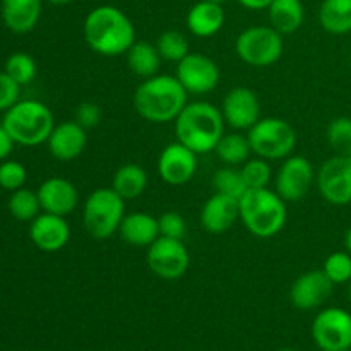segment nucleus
I'll return each mask as SVG.
<instances>
[{"label": "nucleus", "mask_w": 351, "mask_h": 351, "mask_svg": "<svg viewBox=\"0 0 351 351\" xmlns=\"http://www.w3.org/2000/svg\"><path fill=\"white\" fill-rule=\"evenodd\" d=\"M2 125L16 144L33 147L47 143L55 127V119L45 103L36 99H19L5 112Z\"/></svg>", "instance_id": "39448f33"}, {"label": "nucleus", "mask_w": 351, "mask_h": 351, "mask_svg": "<svg viewBox=\"0 0 351 351\" xmlns=\"http://www.w3.org/2000/svg\"><path fill=\"white\" fill-rule=\"evenodd\" d=\"M119 233L123 242L129 243V245L149 247L151 243L160 239L158 218L143 211L129 213V215L123 216Z\"/></svg>", "instance_id": "4be33fe9"}, {"label": "nucleus", "mask_w": 351, "mask_h": 351, "mask_svg": "<svg viewBox=\"0 0 351 351\" xmlns=\"http://www.w3.org/2000/svg\"><path fill=\"white\" fill-rule=\"evenodd\" d=\"M147 187V173L143 167L136 163H127L120 167L113 175L112 189L123 199L130 201L136 199L146 191Z\"/></svg>", "instance_id": "a878e982"}, {"label": "nucleus", "mask_w": 351, "mask_h": 351, "mask_svg": "<svg viewBox=\"0 0 351 351\" xmlns=\"http://www.w3.org/2000/svg\"><path fill=\"white\" fill-rule=\"evenodd\" d=\"M345 156H346V158H348V160H350V163H351V151H350V153H348V154H345Z\"/></svg>", "instance_id": "49530a36"}, {"label": "nucleus", "mask_w": 351, "mask_h": 351, "mask_svg": "<svg viewBox=\"0 0 351 351\" xmlns=\"http://www.w3.org/2000/svg\"><path fill=\"white\" fill-rule=\"evenodd\" d=\"M158 226H160V237H167V239L182 240L185 237V226L184 218L178 213L168 211L158 218Z\"/></svg>", "instance_id": "e433bc0d"}, {"label": "nucleus", "mask_w": 351, "mask_h": 351, "mask_svg": "<svg viewBox=\"0 0 351 351\" xmlns=\"http://www.w3.org/2000/svg\"><path fill=\"white\" fill-rule=\"evenodd\" d=\"M21 84L14 81L5 71L0 72V112L5 113L19 101Z\"/></svg>", "instance_id": "4c0bfd02"}, {"label": "nucleus", "mask_w": 351, "mask_h": 351, "mask_svg": "<svg viewBox=\"0 0 351 351\" xmlns=\"http://www.w3.org/2000/svg\"><path fill=\"white\" fill-rule=\"evenodd\" d=\"M247 139L250 149L263 160H287L297 146V132L283 119L267 117L261 119L252 129H249Z\"/></svg>", "instance_id": "0eeeda50"}, {"label": "nucleus", "mask_w": 351, "mask_h": 351, "mask_svg": "<svg viewBox=\"0 0 351 351\" xmlns=\"http://www.w3.org/2000/svg\"><path fill=\"white\" fill-rule=\"evenodd\" d=\"M38 199L43 213L57 216H67L77 208L79 194L72 182L60 177L45 180L38 189Z\"/></svg>", "instance_id": "6ab92c4d"}, {"label": "nucleus", "mask_w": 351, "mask_h": 351, "mask_svg": "<svg viewBox=\"0 0 351 351\" xmlns=\"http://www.w3.org/2000/svg\"><path fill=\"white\" fill-rule=\"evenodd\" d=\"M348 298H350V304H351V281L348 283Z\"/></svg>", "instance_id": "c03bdc74"}, {"label": "nucleus", "mask_w": 351, "mask_h": 351, "mask_svg": "<svg viewBox=\"0 0 351 351\" xmlns=\"http://www.w3.org/2000/svg\"><path fill=\"white\" fill-rule=\"evenodd\" d=\"M315 171L305 156H288L276 173V192L283 201L295 202L304 199L312 189Z\"/></svg>", "instance_id": "ddd939ff"}, {"label": "nucleus", "mask_w": 351, "mask_h": 351, "mask_svg": "<svg viewBox=\"0 0 351 351\" xmlns=\"http://www.w3.org/2000/svg\"><path fill=\"white\" fill-rule=\"evenodd\" d=\"M326 276L332 285H345L351 281V256L348 252H332L322 266Z\"/></svg>", "instance_id": "f704fd0d"}, {"label": "nucleus", "mask_w": 351, "mask_h": 351, "mask_svg": "<svg viewBox=\"0 0 351 351\" xmlns=\"http://www.w3.org/2000/svg\"><path fill=\"white\" fill-rule=\"evenodd\" d=\"M125 55L130 71L144 79L156 75L160 71L161 60H163L156 45H151L147 41H136Z\"/></svg>", "instance_id": "393cba45"}, {"label": "nucleus", "mask_w": 351, "mask_h": 351, "mask_svg": "<svg viewBox=\"0 0 351 351\" xmlns=\"http://www.w3.org/2000/svg\"><path fill=\"white\" fill-rule=\"evenodd\" d=\"M3 71L10 75L16 82H19L21 86L29 84L33 82V79L36 77V62L26 51H16V53L10 55L5 62V69Z\"/></svg>", "instance_id": "2f4dec72"}, {"label": "nucleus", "mask_w": 351, "mask_h": 351, "mask_svg": "<svg viewBox=\"0 0 351 351\" xmlns=\"http://www.w3.org/2000/svg\"><path fill=\"white\" fill-rule=\"evenodd\" d=\"M147 266L161 280L173 281L187 273L191 256L182 240L160 237L147 247Z\"/></svg>", "instance_id": "9d476101"}, {"label": "nucleus", "mask_w": 351, "mask_h": 351, "mask_svg": "<svg viewBox=\"0 0 351 351\" xmlns=\"http://www.w3.org/2000/svg\"><path fill=\"white\" fill-rule=\"evenodd\" d=\"M209 2H216V3H223V2H226V0H209Z\"/></svg>", "instance_id": "a18cd8bd"}, {"label": "nucleus", "mask_w": 351, "mask_h": 351, "mask_svg": "<svg viewBox=\"0 0 351 351\" xmlns=\"http://www.w3.org/2000/svg\"><path fill=\"white\" fill-rule=\"evenodd\" d=\"M280 351H295V350H291V348H283V350H280Z\"/></svg>", "instance_id": "de8ad7c7"}, {"label": "nucleus", "mask_w": 351, "mask_h": 351, "mask_svg": "<svg viewBox=\"0 0 351 351\" xmlns=\"http://www.w3.org/2000/svg\"><path fill=\"white\" fill-rule=\"evenodd\" d=\"M9 211L17 221H33L40 215V199L38 192L29 191V189H17L12 192L9 199Z\"/></svg>", "instance_id": "c85d7f7f"}, {"label": "nucleus", "mask_w": 351, "mask_h": 351, "mask_svg": "<svg viewBox=\"0 0 351 351\" xmlns=\"http://www.w3.org/2000/svg\"><path fill=\"white\" fill-rule=\"evenodd\" d=\"M345 247H346V252L351 256V226L348 228V232H346L345 235Z\"/></svg>", "instance_id": "79ce46f5"}, {"label": "nucleus", "mask_w": 351, "mask_h": 351, "mask_svg": "<svg viewBox=\"0 0 351 351\" xmlns=\"http://www.w3.org/2000/svg\"><path fill=\"white\" fill-rule=\"evenodd\" d=\"M197 170V154L182 143L168 144L158 158V175L168 185H185Z\"/></svg>", "instance_id": "2eb2a0df"}, {"label": "nucleus", "mask_w": 351, "mask_h": 351, "mask_svg": "<svg viewBox=\"0 0 351 351\" xmlns=\"http://www.w3.org/2000/svg\"><path fill=\"white\" fill-rule=\"evenodd\" d=\"M242 177L249 189H266L269 187L271 178H273V170H271L267 160L256 158V160H247L240 168Z\"/></svg>", "instance_id": "473e14b6"}, {"label": "nucleus", "mask_w": 351, "mask_h": 351, "mask_svg": "<svg viewBox=\"0 0 351 351\" xmlns=\"http://www.w3.org/2000/svg\"><path fill=\"white\" fill-rule=\"evenodd\" d=\"M312 338L322 351L351 350V314L339 307L321 311L312 324Z\"/></svg>", "instance_id": "1a4fd4ad"}, {"label": "nucleus", "mask_w": 351, "mask_h": 351, "mask_svg": "<svg viewBox=\"0 0 351 351\" xmlns=\"http://www.w3.org/2000/svg\"><path fill=\"white\" fill-rule=\"evenodd\" d=\"M271 26L281 34H291L304 24L305 9L302 0H273L267 7Z\"/></svg>", "instance_id": "b1692460"}, {"label": "nucleus", "mask_w": 351, "mask_h": 351, "mask_svg": "<svg viewBox=\"0 0 351 351\" xmlns=\"http://www.w3.org/2000/svg\"><path fill=\"white\" fill-rule=\"evenodd\" d=\"M29 239L43 252H58L71 240V226L65 216L41 213L31 221Z\"/></svg>", "instance_id": "f3484780"}, {"label": "nucleus", "mask_w": 351, "mask_h": 351, "mask_svg": "<svg viewBox=\"0 0 351 351\" xmlns=\"http://www.w3.org/2000/svg\"><path fill=\"white\" fill-rule=\"evenodd\" d=\"M328 143L336 154H348L351 151V119L350 117H338L328 125Z\"/></svg>", "instance_id": "72a5a7b5"}, {"label": "nucleus", "mask_w": 351, "mask_h": 351, "mask_svg": "<svg viewBox=\"0 0 351 351\" xmlns=\"http://www.w3.org/2000/svg\"><path fill=\"white\" fill-rule=\"evenodd\" d=\"M156 48L163 60L175 62V64H178L182 58H185L191 53L187 36L182 34L180 31H165L158 38Z\"/></svg>", "instance_id": "7c9ffc66"}, {"label": "nucleus", "mask_w": 351, "mask_h": 351, "mask_svg": "<svg viewBox=\"0 0 351 351\" xmlns=\"http://www.w3.org/2000/svg\"><path fill=\"white\" fill-rule=\"evenodd\" d=\"M225 24V10L221 3L201 0L194 3L187 14V27L194 36L211 38Z\"/></svg>", "instance_id": "5701e85b"}, {"label": "nucleus", "mask_w": 351, "mask_h": 351, "mask_svg": "<svg viewBox=\"0 0 351 351\" xmlns=\"http://www.w3.org/2000/svg\"><path fill=\"white\" fill-rule=\"evenodd\" d=\"M189 93L175 75L156 74L137 86L134 108L151 123L175 122L187 105Z\"/></svg>", "instance_id": "f03ea898"}, {"label": "nucleus", "mask_w": 351, "mask_h": 351, "mask_svg": "<svg viewBox=\"0 0 351 351\" xmlns=\"http://www.w3.org/2000/svg\"><path fill=\"white\" fill-rule=\"evenodd\" d=\"M332 281L324 271H308L293 281L290 290L291 304L298 311H314L328 302L332 295Z\"/></svg>", "instance_id": "dca6fc26"}, {"label": "nucleus", "mask_w": 351, "mask_h": 351, "mask_svg": "<svg viewBox=\"0 0 351 351\" xmlns=\"http://www.w3.org/2000/svg\"><path fill=\"white\" fill-rule=\"evenodd\" d=\"M175 77L189 95H208L218 86L219 67L213 58L202 53H189L177 64Z\"/></svg>", "instance_id": "f8f14e48"}, {"label": "nucleus", "mask_w": 351, "mask_h": 351, "mask_svg": "<svg viewBox=\"0 0 351 351\" xmlns=\"http://www.w3.org/2000/svg\"><path fill=\"white\" fill-rule=\"evenodd\" d=\"M74 120L79 125L84 127L86 130L95 129L99 123V120H101V110H99V106L96 103L84 101L75 108Z\"/></svg>", "instance_id": "58836bf2"}, {"label": "nucleus", "mask_w": 351, "mask_h": 351, "mask_svg": "<svg viewBox=\"0 0 351 351\" xmlns=\"http://www.w3.org/2000/svg\"><path fill=\"white\" fill-rule=\"evenodd\" d=\"M14 144H16V141L10 137L5 127L0 125V161H5L9 158V154L14 149Z\"/></svg>", "instance_id": "ea45409f"}, {"label": "nucleus", "mask_w": 351, "mask_h": 351, "mask_svg": "<svg viewBox=\"0 0 351 351\" xmlns=\"http://www.w3.org/2000/svg\"><path fill=\"white\" fill-rule=\"evenodd\" d=\"M215 151L226 167H240L249 160V154L252 153L247 136H242L239 132L223 134Z\"/></svg>", "instance_id": "cd10ccee"}, {"label": "nucleus", "mask_w": 351, "mask_h": 351, "mask_svg": "<svg viewBox=\"0 0 351 351\" xmlns=\"http://www.w3.org/2000/svg\"><path fill=\"white\" fill-rule=\"evenodd\" d=\"M213 187L218 194H225L235 199H240L249 191L242 177V171L237 167H225L216 170L213 175Z\"/></svg>", "instance_id": "c756f323"}, {"label": "nucleus", "mask_w": 351, "mask_h": 351, "mask_svg": "<svg viewBox=\"0 0 351 351\" xmlns=\"http://www.w3.org/2000/svg\"><path fill=\"white\" fill-rule=\"evenodd\" d=\"M48 151L58 161H72L79 158L88 144L84 127L77 122H62L53 127L47 141Z\"/></svg>", "instance_id": "aec40b11"}, {"label": "nucleus", "mask_w": 351, "mask_h": 351, "mask_svg": "<svg viewBox=\"0 0 351 351\" xmlns=\"http://www.w3.org/2000/svg\"><path fill=\"white\" fill-rule=\"evenodd\" d=\"M240 219L239 199L225 194H215L201 209V226L211 235H223Z\"/></svg>", "instance_id": "a211bd4d"}, {"label": "nucleus", "mask_w": 351, "mask_h": 351, "mask_svg": "<svg viewBox=\"0 0 351 351\" xmlns=\"http://www.w3.org/2000/svg\"><path fill=\"white\" fill-rule=\"evenodd\" d=\"M285 50L283 34L273 26H252L237 36L235 51L250 67H269L276 64Z\"/></svg>", "instance_id": "6e6552de"}, {"label": "nucleus", "mask_w": 351, "mask_h": 351, "mask_svg": "<svg viewBox=\"0 0 351 351\" xmlns=\"http://www.w3.org/2000/svg\"><path fill=\"white\" fill-rule=\"evenodd\" d=\"M43 0H2V21L16 34L29 33L41 17Z\"/></svg>", "instance_id": "412c9836"}, {"label": "nucleus", "mask_w": 351, "mask_h": 351, "mask_svg": "<svg viewBox=\"0 0 351 351\" xmlns=\"http://www.w3.org/2000/svg\"><path fill=\"white\" fill-rule=\"evenodd\" d=\"M27 171L19 161L5 160L0 163V187L5 189V191H17V189H23L26 184Z\"/></svg>", "instance_id": "c9c22d12"}, {"label": "nucleus", "mask_w": 351, "mask_h": 351, "mask_svg": "<svg viewBox=\"0 0 351 351\" xmlns=\"http://www.w3.org/2000/svg\"><path fill=\"white\" fill-rule=\"evenodd\" d=\"M240 5H243L245 9L250 10H263L273 3V0H239Z\"/></svg>", "instance_id": "a19ab883"}, {"label": "nucleus", "mask_w": 351, "mask_h": 351, "mask_svg": "<svg viewBox=\"0 0 351 351\" xmlns=\"http://www.w3.org/2000/svg\"><path fill=\"white\" fill-rule=\"evenodd\" d=\"M82 33L88 47L103 57H119L136 43L132 21L113 5L95 7L86 16Z\"/></svg>", "instance_id": "f257e3e1"}, {"label": "nucleus", "mask_w": 351, "mask_h": 351, "mask_svg": "<svg viewBox=\"0 0 351 351\" xmlns=\"http://www.w3.org/2000/svg\"><path fill=\"white\" fill-rule=\"evenodd\" d=\"M221 115L226 125L235 130H249L261 120V101L256 93L245 86H237L226 93Z\"/></svg>", "instance_id": "4468645a"}, {"label": "nucleus", "mask_w": 351, "mask_h": 351, "mask_svg": "<svg viewBox=\"0 0 351 351\" xmlns=\"http://www.w3.org/2000/svg\"><path fill=\"white\" fill-rule=\"evenodd\" d=\"M243 226L259 239L278 235L287 225V201L269 189H249L239 199Z\"/></svg>", "instance_id": "20e7f679"}, {"label": "nucleus", "mask_w": 351, "mask_h": 351, "mask_svg": "<svg viewBox=\"0 0 351 351\" xmlns=\"http://www.w3.org/2000/svg\"><path fill=\"white\" fill-rule=\"evenodd\" d=\"M315 184L329 204L348 206L351 202V163L348 158L336 154L324 161L315 175Z\"/></svg>", "instance_id": "9b49d317"}, {"label": "nucleus", "mask_w": 351, "mask_h": 351, "mask_svg": "<svg viewBox=\"0 0 351 351\" xmlns=\"http://www.w3.org/2000/svg\"><path fill=\"white\" fill-rule=\"evenodd\" d=\"M348 351H351V350H348Z\"/></svg>", "instance_id": "09e8293b"}, {"label": "nucleus", "mask_w": 351, "mask_h": 351, "mask_svg": "<svg viewBox=\"0 0 351 351\" xmlns=\"http://www.w3.org/2000/svg\"><path fill=\"white\" fill-rule=\"evenodd\" d=\"M319 23L331 34L351 33V0H324L319 9Z\"/></svg>", "instance_id": "bb28decb"}, {"label": "nucleus", "mask_w": 351, "mask_h": 351, "mask_svg": "<svg viewBox=\"0 0 351 351\" xmlns=\"http://www.w3.org/2000/svg\"><path fill=\"white\" fill-rule=\"evenodd\" d=\"M175 134L178 143L195 154L211 153L225 134L221 110L208 101L187 103L175 119Z\"/></svg>", "instance_id": "7ed1b4c3"}, {"label": "nucleus", "mask_w": 351, "mask_h": 351, "mask_svg": "<svg viewBox=\"0 0 351 351\" xmlns=\"http://www.w3.org/2000/svg\"><path fill=\"white\" fill-rule=\"evenodd\" d=\"M125 216V201L113 189H96L82 208V223L93 239L105 240L119 233Z\"/></svg>", "instance_id": "423d86ee"}, {"label": "nucleus", "mask_w": 351, "mask_h": 351, "mask_svg": "<svg viewBox=\"0 0 351 351\" xmlns=\"http://www.w3.org/2000/svg\"><path fill=\"white\" fill-rule=\"evenodd\" d=\"M45 2L51 3V5H67V3H71L72 0H45Z\"/></svg>", "instance_id": "37998d69"}]
</instances>
